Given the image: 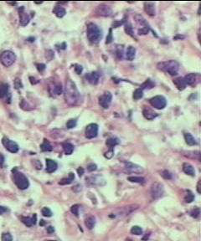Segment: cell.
I'll use <instances>...</instances> for the list:
<instances>
[{
	"label": "cell",
	"instance_id": "obj_49",
	"mask_svg": "<svg viewBox=\"0 0 201 241\" xmlns=\"http://www.w3.org/2000/svg\"><path fill=\"white\" fill-rule=\"evenodd\" d=\"M116 54H117V57L119 60H121L123 58V49H122V47L121 48H118Z\"/></svg>",
	"mask_w": 201,
	"mask_h": 241
},
{
	"label": "cell",
	"instance_id": "obj_21",
	"mask_svg": "<svg viewBox=\"0 0 201 241\" xmlns=\"http://www.w3.org/2000/svg\"><path fill=\"white\" fill-rule=\"evenodd\" d=\"M36 219H37L36 214H34L32 218H30V217H22V218H21L22 222H23L27 227H31V226L34 225V224H36Z\"/></svg>",
	"mask_w": 201,
	"mask_h": 241
},
{
	"label": "cell",
	"instance_id": "obj_44",
	"mask_svg": "<svg viewBox=\"0 0 201 241\" xmlns=\"http://www.w3.org/2000/svg\"><path fill=\"white\" fill-rule=\"evenodd\" d=\"M76 126V119H71V120H69L68 122H67V123H66V127H67L68 129L74 128Z\"/></svg>",
	"mask_w": 201,
	"mask_h": 241
},
{
	"label": "cell",
	"instance_id": "obj_41",
	"mask_svg": "<svg viewBox=\"0 0 201 241\" xmlns=\"http://www.w3.org/2000/svg\"><path fill=\"white\" fill-rule=\"evenodd\" d=\"M79 209H80V205L79 204H74L71 208V211L75 216L78 217L79 216Z\"/></svg>",
	"mask_w": 201,
	"mask_h": 241
},
{
	"label": "cell",
	"instance_id": "obj_1",
	"mask_svg": "<svg viewBox=\"0 0 201 241\" xmlns=\"http://www.w3.org/2000/svg\"><path fill=\"white\" fill-rule=\"evenodd\" d=\"M64 100L69 106H76L80 101V92L76 87V84L71 80H68L65 84V88L64 91Z\"/></svg>",
	"mask_w": 201,
	"mask_h": 241
},
{
	"label": "cell",
	"instance_id": "obj_19",
	"mask_svg": "<svg viewBox=\"0 0 201 241\" xmlns=\"http://www.w3.org/2000/svg\"><path fill=\"white\" fill-rule=\"evenodd\" d=\"M58 168V164L56 162H55L52 159H46V172L48 173H52V172L56 171Z\"/></svg>",
	"mask_w": 201,
	"mask_h": 241
},
{
	"label": "cell",
	"instance_id": "obj_7",
	"mask_svg": "<svg viewBox=\"0 0 201 241\" xmlns=\"http://www.w3.org/2000/svg\"><path fill=\"white\" fill-rule=\"evenodd\" d=\"M149 102L152 105V107L158 109V110L163 109L167 105V100L165 99V97H163V96H154V97H152V98L150 99Z\"/></svg>",
	"mask_w": 201,
	"mask_h": 241
},
{
	"label": "cell",
	"instance_id": "obj_62",
	"mask_svg": "<svg viewBox=\"0 0 201 241\" xmlns=\"http://www.w3.org/2000/svg\"><path fill=\"white\" fill-rule=\"evenodd\" d=\"M174 39H184V36H183V35H177L176 37H174Z\"/></svg>",
	"mask_w": 201,
	"mask_h": 241
},
{
	"label": "cell",
	"instance_id": "obj_10",
	"mask_svg": "<svg viewBox=\"0 0 201 241\" xmlns=\"http://www.w3.org/2000/svg\"><path fill=\"white\" fill-rule=\"evenodd\" d=\"M124 171L126 172H128V173H142L143 172L144 169L141 166L133 162H124Z\"/></svg>",
	"mask_w": 201,
	"mask_h": 241
},
{
	"label": "cell",
	"instance_id": "obj_24",
	"mask_svg": "<svg viewBox=\"0 0 201 241\" xmlns=\"http://www.w3.org/2000/svg\"><path fill=\"white\" fill-rule=\"evenodd\" d=\"M174 84L175 85V86L179 91H184L186 88L185 81H184V78H182V77L175 78L174 80Z\"/></svg>",
	"mask_w": 201,
	"mask_h": 241
},
{
	"label": "cell",
	"instance_id": "obj_38",
	"mask_svg": "<svg viewBox=\"0 0 201 241\" xmlns=\"http://www.w3.org/2000/svg\"><path fill=\"white\" fill-rule=\"evenodd\" d=\"M124 29H125V32L128 35H130V36H132L133 38H135V36H134V34H133V27H132V25L130 24V23H127L125 24V27H124Z\"/></svg>",
	"mask_w": 201,
	"mask_h": 241
},
{
	"label": "cell",
	"instance_id": "obj_54",
	"mask_svg": "<svg viewBox=\"0 0 201 241\" xmlns=\"http://www.w3.org/2000/svg\"><path fill=\"white\" fill-rule=\"evenodd\" d=\"M75 70H76V72L77 73L78 75H80L81 72H82V70H83V68H82V66L80 65H75Z\"/></svg>",
	"mask_w": 201,
	"mask_h": 241
},
{
	"label": "cell",
	"instance_id": "obj_25",
	"mask_svg": "<svg viewBox=\"0 0 201 241\" xmlns=\"http://www.w3.org/2000/svg\"><path fill=\"white\" fill-rule=\"evenodd\" d=\"M183 171L190 176H195V171H194L193 167L188 162H185L183 164Z\"/></svg>",
	"mask_w": 201,
	"mask_h": 241
},
{
	"label": "cell",
	"instance_id": "obj_53",
	"mask_svg": "<svg viewBox=\"0 0 201 241\" xmlns=\"http://www.w3.org/2000/svg\"><path fill=\"white\" fill-rule=\"evenodd\" d=\"M113 154H114V152H113V149H110V151H108L107 153H105V157H106L107 159H111V157H113Z\"/></svg>",
	"mask_w": 201,
	"mask_h": 241
},
{
	"label": "cell",
	"instance_id": "obj_45",
	"mask_svg": "<svg viewBox=\"0 0 201 241\" xmlns=\"http://www.w3.org/2000/svg\"><path fill=\"white\" fill-rule=\"evenodd\" d=\"M149 32V27H144V28H139L137 30V34L139 35H145L148 34Z\"/></svg>",
	"mask_w": 201,
	"mask_h": 241
},
{
	"label": "cell",
	"instance_id": "obj_18",
	"mask_svg": "<svg viewBox=\"0 0 201 241\" xmlns=\"http://www.w3.org/2000/svg\"><path fill=\"white\" fill-rule=\"evenodd\" d=\"M85 78L91 85H97L99 82V79H100V76L97 72H91L86 74Z\"/></svg>",
	"mask_w": 201,
	"mask_h": 241
},
{
	"label": "cell",
	"instance_id": "obj_17",
	"mask_svg": "<svg viewBox=\"0 0 201 241\" xmlns=\"http://www.w3.org/2000/svg\"><path fill=\"white\" fill-rule=\"evenodd\" d=\"M104 182L105 180L102 179V178L100 176H91L90 178H86V183H87L89 185H91V186H102V185H104V184H102V182Z\"/></svg>",
	"mask_w": 201,
	"mask_h": 241
},
{
	"label": "cell",
	"instance_id": "obj_40",
	"mask_svg": "<svg viewBox=\"0 0 201 241\" xmlns=\"http://www.w3.org/2000/svg\"><path fill=\"white\" fill-rule=\"evenodd\" d=\"M131 233L135 235H141L143 233V230L139 226H133L131 230Z\"/></svg>",
	"mask_w": 201,
	"mask_h": 241
},
{
	"label": "cell",
	"instance_id": "obj_58",
	"mask_svg": "<svg viewBox=\"0 0 201 241\" xmlns=\"http://www.w3.org/2000/svg\"><path fill=\"white\" fill-rule=\"evenodd\" d=\"M4 161H5V159H4V155H3L2 153H0V166H1V167L4 166Z\"/></svg>",
	"mask_w": 201,
	"mask_h": 241
},
{
	"label": "cell",
	"instance_id": "obj_15",
	"mask_svg": "<svg viewBox=\"0 0 201 241\" xmlns=\"http://www.w3.org/2000/svg\"><path fill=\"white\" fill-rule=\"evenodd\" d=\"M184 80L185 81L186 85H190V86H194L199 82V76L197 74H193V73H190L186 75Z\"/></svg>",
	"mask_w": 201,
	"mask_h": 241
},
{
	"label": "cell",
	"instance_id": "obj_36",
	"mask_svg": "<svg viewBox=\"0 0 201 241\" xmlns=\"http://www.w3.org/2000/svg\"><path fill=\"white\" fill-rule=\"evenodd\" d=\"M40 148H41L43 152H50V151L53 150L52 146L50 145V143L47 140H45V142L40 145Z\"/></svg>",
	"mask_w": 201,
	"mask_h": 241
},
{
	"label": "cell",
	"instance_id": "obj_8",
	"mask_svg": "<svg viewBox=\"0 0 201 241\" xmlns=\"http://www.w3.org/2000/svg\"><path fill=\"white\" fill-rule=\"evenodd\" d=\"M2 143H3V145L4 146V147L8 150V152H10V153H16L19 152V145H18L15 142H14V141L10 140L9 138L4 137L2 139Z\"/></svg>",
	"mask_w": 201,
	"mask_h": 241
},
{
	"label": "cell",
	"instance_id": "obj_60",
	"mask_svg": "<svg viewBox=\"0 0 201 241\" xmlns=\"http://www.w3.org/2000/svg\"><path fill=\"white\" fill-rule=\"evenodd\" d=\"M47 232L49 233H54V232H55V229H54V227H52V226H49V227L47 228Z\"/></svg>",
	"mask_w": 201,
	"mask_h": 241
},
{
	"label": "cell",
	"instance_id": "obj_46",
	"mask_svg": "<svg viewBox=\"0 0 201 241\" xmlns=\"http://www.w3.org/2000/svg\"><path fill=\"white\" fill-rule=\"evenodd\" d=\"M199 214H200V209H199V208H195L193 210H192L190 212L191 217H193V218H197L199 216Z\"/></svg>",
	"mask_w": 201,
	"mask_h": 241
},
{
	"label": "cell",
	"instance_id": "obj_16",
	"mask_svg": "<svg viewBox=\"0 0 201 241\" xmlns=\"http://www.w3.org/2000/svg\"><path fill=\"white\" fill-rule=\"evenodd\" d=\"M19 23L21 26H26L30 21V17L24 11V7L22 6L19 8Z\"/></svg>",
	"mask_w": 201,
	"mask_h": 241
},
{
	"label": "cell",
	"instance_id": "obj_37",
	"mask_svg": "<svg viewBox=\"0 0 201 241\" xmlns=\"http://www.w3.org/2000/svg\"><path fill=\"white\" fill-rule=\"evenodd\" d=\"M155 86V83L152 80L148 79L145 81L143 84L142 85V90L143 89H152Z\"/></svg>",
	"mask_w": 201,
	"mask_h": 241
},
{
	"label": "cell",
	"instance_id": "obj_9",
	"mask_svg": "<svg viewBox=\"0 0 201 241\" xmlns=\"http://www.w3.org/2000/svg\"><path fill=\"white\" fill-rule=\"evenodd\" d=\"M111 100H112V95L111 94V92H105L103 95L99 97V105L104 109H108L111 103Z\"/></svg>",
	"mask_w": 201,
	"mask_h": 241
},
{
	"label": "cell",
	"instance_id": "obj_64",
	"mask_svg": "<svg viewBox=\"0 0 201 241\" xmlns=\"http://www.w3.org/2000/svg\"><path fill=\"white\" fill-rule=\"evenodd\" d=\"M49 241H55V240H49Z\"/></svg>",
	"mask_w": 201,
	"mask_h": 241
},
{
	"label": "cell",
	"instance_id": "obj_32",
	"mask_svg": "<svg viewBox=\"0 0 201 241\" xmlns=\"http://www.w3.org/2000/svg\"><path fill=\"white\" fill-rule=\"evenodd\" d=\"M184 139H185L186 143L189 146H193L197 144L196 140L190 133H184Z\"/></svg>",
	"mask_w": 201,
	"mask_h": 241
},
{
	"label": "cell",
	"instance_id": "obj_12",
	"mask_svg": "<svg viewBox=\"0 0 201 241\" xmlns=\"http://www.w3.org/2000/svg\"><path fill=\"white\" fill-rule=\"evenodd\" d=\"M86 137L88 139H92L97 137L98 135V126L96 123H91L89 124L86 128Z\"/></svg>",
	"mask_w": 201,
	"mask_h": 241
},
{
	"label": "cell",
	"instance_id": "obj_31",
	"mask_svg": "<svg viewBox=\"0 0 201 241\" xmlns=\"http://www.w3.org/2000/svg\"><path fill=\"white\" fill-rule=\"evenodd\" d=\"M75 179V175L73 172H70L69 173L68 178H62L61 180V182L59 183V184L61 185H66V184H70L72 183L73 181Z\"/></svg>",
	"mask_w": 201,
	"mask_h": 241
},
{
	"label": "cell",
	"instance_id": "obj_35",
	"mask_svg": "<svg viewBox=\"0 0 201 241\" xmlns=\"http://www.w3.org/2000/svg\"><path fill=\"white\" fill-rule=\"evenodd\" d=\"M106 144L110 147L111 149H112L115 146H117L119 144V140H118L117 137H111L106 140Z\"/></svg>",
	"mask_w": 201,
	"mask_h": 241
},
{
	"label": "cell",
	"instance_id": "obj_47",
	"mask_svg": "<svg viewBox=\"0 0 201 241\" xmlns=\"http://www.w3.org/2000/svg\"><path fill=\"white\" fill-rule=\"evenodd\" d=\"M2 241H13L12 235L9 233H4L2 234Z\"/></svg>",
	"mask_w": 201,
	"mask_h": 241
},
{
	"label": "cell",
	"instance_id": "obj_52",
	"mask_svg": "<svg viewBox=\"0 0 201 241\" xmlns=\"http://www.w3.org/2000/svg\"><path fill=\"white\" fill-rule=\"evenodd\" d=\"M124 23H125V19H122L121 21H114V23H112V26H113V28H118V27L123 24Z\"/></svg>",
	"mask_w": 201,
	"mask_h": 241
},
{
	"label": "cell",
	"instance_id": "obj_39",
	"mask_svg": "<svg viewBox=\"0 0 201 241\" xmlns=\"http://www.w3.org/2000/svg\"><path fill=\"white\" fill-rule=\"evenodd\" d=\"M143 96V91L142 89H137L133 93V99L134 100H139Z\"/></svg>",
	"mask_w": 201,
	"mask_h": 241
},
{
	"label": "cell",
	"instance_id": "obj_33",
	"mask_svg": "<svg viewBox=\"0 0 201 241\" xmlns=\"http://www.w3.org/2000/svg\"><path fill=\"white\" fill-rule=\"evenodd\" d=\"M184 155L185 157H190V158H195L198 161H200V153L199 152H193V151L190 152L189 151V152H184Z\"/></svg>",
	"mask_w": 201,
	"mask_h": 241
},
{
	"label": "cell",
	"instance_id": "obj_11",
	"mask_svg": "<svg viewBox=\"0 0 201 241\" xmlns=\"http://www.w3.org/2000/svg\"><path fill=\"white\" fill-rule=\"evenodd\" d=\"M96 14L102 17H111L113 14L112 9L106 4H101L96 8Z\"/></svg>",
	"mask_w": 201,
	"mask_h": 241
},
{
	"label": "cell",
	"instance_id": "obj_34",
	"mask_svg": "<svg viewBox=\"0 0 201 241\" xmlns=\"http://www.w3.org/2000/svg\"><path fill=\"white\" fill-rule=\"evenodd\" d=\"M127 180L132 182V183H137V184H144L145 178L143 177H137V176H131L127 178Z\"/></svg>",
	"mask_w": 201,
	"mask_h": 241
},
{
	"label": "cell",
	"instance_id": "obj_51",
	"mask_svg": "<svg viewBox=\"0 0 201 241\" xmlns=\"http://www.w3.org/2000/svg\"><path fill=\"white\" fill-rule=\"evenodd\" d=\"M97 169V166L94 163H91L87 166V170L89 172H93V171H96Z\"/></svg>",
	"mask_w": 201,
	"mask_h": 241
},
{
	"label": "cell",
	"instance_id": "obj_29",
	"mask_svg": "<svg viewBox=\"0 0 201 241\" xmlns=\"http://www.w3.org/2000/svg\"><path fill=\"white\" fill-rule=\"evenodd\" d=\"M62 147H63V149L64 151V153L66 155H71L72 154L73 151H74V146L70 143V142H64L62 144Z\"/></svg>",
	"mask_w": 201,
	"mask_h": 241
},
{
	"label": "cell",
	"instance_id": "obj_61",
	"mask_svg": "<svg viewBox=\"0 0 201 241\" xmlns=\"http://www.w3.org/2000/svg\"><path fill=\"white\" fill-rule=\"evenodd\" d=\"M197 191H198V193H201V190H200V180H199V182H198Z\"/></svg>",
	"mask_w": 201,
	"mask_h": 241
},
{
	"label": "cell",
	"instance_id": "obj_27",
	"mask_svg": "<svg viewBox=\"0 0 201 241\" xmlns=\"http://www.w3.org/2000/svg\"><path fill=\"white\" fill-rule=\"evenodd\" d=\"M96 224V219L93 216H89L85 219V225L88 230H92Z\"/></svg>",
	"mask_w": 201,
	"mask_h": 241
},
{
	"label": "cell",
	"instance_id": "obj_6",
	"mask_svg": "<svg viewBox=\"0 0 201 241\" xmlns=\"http://www.w3.org/2000/svg\"><path fill=\"white\" fill-rule=\"evenodd\" d=\"M164 194V188L163 184L159 183H154L151 186V196L152 199H159Z\"/></svg>",
	"mask_w": 201,
	"mask_h": 241
},
{
	"label": "cell",
	"instance_id": "obj_42",
	"mask_svg": "<svg viewBox=\"0 0 201 241\" xmlns=\"http://www.w3.org/2000/svg\"><path fill=\"white\" fill-rule=\"evenodd\" d=\"M41 213L45 217H51V216H52V212H51V210L49 209V208H47V207H45V208L42 209Z\"/></svg>",
	"mask_w": 201,
	"mask_h": 241
},
{
	"label": "cell",
	"instance_id": "obj_63",
	"mask_svg": "<svg viewBox=\"0 0 201 241\" xmlns=\"http://www.w3.org/2000/svg\"><path fill=\"white\" fill-rule=\"evenodd\" d=\"M40 225H44L45 224V222H44V220H41V222H40V224H39Z\"/></svg>",
	"mask_w": 201,
	"mask_h": 241
},
{
	"label": "cell",
	"instance_id": "obj_22",
	"mask_svg": "<svg viewBox=\"0 0 201 241\" xmlns=\"http://www.w3.org/2000/svg\"><path fill=\"white\" fill-rule=\"evenodd\" d=\"M135 56H136V49L133 46H128L126 51V59L129 61H132L134 60Z\"/></svg>",
	"mask_w": 201,
	"mask_h": 241
},
{
	"label": "cell",
	"instance_id": "obj_43",
	"mask_svg": "<svg viewBox=\"0 0 201 241\" xmlns=\"http://www.w3.org/2000/svg\"><path fill=\"white\" fill-rule=\"evenodd\" d=\"M193 199H194V196H193V194L192 193H188L187 194L185 195V197H184V201H185L186 203H191V202H193Z\"/></svg>",
	"mask_w": 201,
	"mask_h": 241
},
{
	"label": "cell",
	"instance_id": "obj_30",
	"mask_svg": "<svg viewBox=\"0 0 201 241\" xmlns=\"http://www.w3.org/2000/svg\"><path fill=\"white\" fill-rule=\"evenodd\" d=\"M8 95V85L3 83L0 85V98H4Z\"/></svg>",
	"mask_w": 201,
	"mask_h": 241
},
{
	"label": "cell",
	"instance_id": "obj_26",
	"mask_svg": "<svg viewBox=\"0 0 201 241\" xmlns=\"http://www.w3.org/2000/svg\"><path fill=\"white\" fill-rule=\"evenodd\" d=\"M53 13L57 16V17H58V18H62V17H64V16L65 15L66 11H65V9H64L63 7L56 5V6L54 7Z\"/></svg>",
	"mask_w": 201,
	"mask_h": 241
},
{
	"label": "cell",
	"instance_id": "obj_13",
	"mask_svg": "<svg viewBox=\"0 0 201 241\" xmlns=\"http://www.w3.org/2000/svg\"><path fill=\"white\" fill-rule=\"evenodd\" d=\"M49 93L51 96H60L63 92V87L62 85L59 82H55V83H51L49 85Z\"/></svg>",
	"mask_w": 201,
	"mask_h": 241
},
{
	"label": "cell",
	"instance_id": "obj_3",
	"mask_svg": "<svg viewBox=\"0 0 201 241\" xmlns=\"http://www.w3.org/2000/svg\"><path fill=\"white\" fill-rule=\"evenodd\" d=\"M157 66H158V69L163 72L169 74L170 76L178 75V70H179V64L176 60H173L159 62Z\"/></svg>",
	"mask_w": 201,
	"mask_h": 241
},
{
	"label": "cell",
	"instance_id": "obj_23",
	"mask_svg": "<svg viewBox=\"0 0 201 241\" xmlns=\"http://www.w3.org/2000/svg\"><path fill=\"white\" fill-rule=\"evenodd\" d=\"M143 114L145 118L148 120H152V119L156 118L158 116V113H156L154 111L149 109V108H144L143 111Z\"/></svg>",
	"mask_w": 201,
	"mask_h": 241
},
{
	"label": "cell",
	"instance_id": "obj_48",
	"mask_svg": "<svg viewBox=\"0 0 201 241\" xmlns=\"http://www.w3.org/2000/svg\"><path fill=\"white\" fill-rule=\"evenodd\" d=\"M161 176L163 177L164 179H172V174L167 170H164L163 172H162Z\"/></svg>",
	"mask_w": 201,
	"mask_h": 241
},
{
	"label": "cell",
	"instance_id": "obj_28",
	"mask_svg": "<svg viewBox=\"0 0 201 241\" xmlns=\"http://www.w3.org/2000/svg\"><path fill=\"white\" fill-rule=\"evenodd\" d=\"M134 18H135V20H136L137 23L139 25V26H141V28L148 27V23L146 22L145 19L142 15H140V14H136Z\"/></svg>",
	"mask_w": 201,
	"mask_h": 241
},
{
	"label": "cell",
	"instance_id": "obj_57",
	"mask_svg": "<svg viewBox=\"0 0 201 241\" xmlns=\"http://www.w3.org/2000/svg\"><path fill=\"white\" fill-rule=\"evenodd\" d=\"M77 172H78V175H79L80 177H81L84 174L85 170H84L83 168H79L77 169Z\"/></svg>",
	"mask_w": 201,
	"mask_h": 241
},
{
	"label": "cell",
	"instance_id": "obj_50",
	"mask_svg": "<svg viewBox=\"0 0 201 241\" xmlns=\"http://www.w3.org/2000/svg\"><path fill=\"white\" fill-rule=\"evenodd\" d=\"M14 86H15L16 89H21L23 87V84L19 78H16L15 80H14Z\"/></svg>",
	"mask_w": 201,
	"mask_h": 241
},
{
	"label": "cell",
	"instance_id": "obj_55",
	"mask_svg": "<svg viewBox=\"0 0 201 241\" xmlns=\"http://www.w3.org/2000/svg\"><path fill=\"white\" fill-rule=\"evenodd\" d=\"M112 42V34H111V29H110L109 30V35L106 37V44H110Z\"/></svg>",
	"mask_w": 201,
	"mask_h": 241
},
{
	"label": "cell",
	"instance_id": "obj_4",
	"mask_svg": "<svg viewBox=\"0 0 201 241\" xmlns=\"http://www.w3.org/2000/svg\"><path fill=\"white\" fill-rule=\"evenodd\" d=\"M14 181L16 186L21 190L27 189L30 186V182L27 178V177L22 172H15L14 173Z\"/></svg>",
	"mask_w": 201,
	"mask_h": 241
},
{
	"label": "cell",
	"instance_id": "obj_59",
	"mask_svg": "<svg viewBox=\"0 0 201 241\" xmlns=\"http://www.w3.org/2000/svg\"><path fill=\"white\" fill-rule=\"evenodd\" d=\"M8 211V209L7 208H5V207H3V206H0V214H4L5 212H7Z\"/></svg>",
	"mask_w": 201,
	"mask_h": 241
},
{
	"label": "cell",
	"instance_id": "obj_56",
	"mask_svg": "<svg viewBox=\"0 0 201 241\" xmlns=\"http://www.w3.org/2000/svg\"><path fill=\"white\" fill-rule=\"evenodd\" d=\"M36 67H37V70L39 72H43L46 70V65L45 64H37Z\"/></svg>",
	"mask_w": 201,
	"mask_h": 241
},
{
	"label": "cell",
	"instance_id": "obj_2",
	"mask_svg": "<svg viewBox=\"0 0 201 241\" xmlns=\"http://www.w3.org/2000/svg\"><path fill=\"white\" fill-rule=\"evenodd\" d=\"M86 35H87L89 41L94 45L98 44L102 38V32L101 30V29L93 23H90L87 24Z\"/></svg>",
	"mask_w": 201,
	"mask_h": 241
},
{
	"label": "cell",
	"instance_id": "obj_14",
	"mask_svg": "<svg viewBox=\"0 0 201 241\" xmlns=\"http://www.w3.org/2000/svg\"><path fill=\"white\" fill-rule=\"evenodd\" d=\"M138 205H137V204H133V205H129V206H127V207H122V208H121L120 209H118V212L116 213V214H114V217L116 216V215H118V216H127V215H128V214H130L131 213H133V211L136 210V209H138Z\"/></svg>",
	"mask_w": 201,
	"mask_h": 241
},
{
	"label": "cell",
	"instance_id": "obj_5",
	"mask_svg": "<svg viewBox=\"0 0 201 241\" xmlns=\"http://www.w3.org/2000/svg\"><path fill=\"white\" fill-rule=\"evenodd\" d=\"M16 60V55L11 50H5L0 54V62L5 67L11 66Z\"/></svg>",
	"mask_w": 201,
	"mask_h": 241
},
{
	"label": "cell",
	"instance_id": "obj_20",
	"mask_svg": "<svg viewBox=\"0 0 201 241\" xmlns=\"http://www.w3.org/2000/svg\"><path fill=\"white\" fill-rule=\"evenodd\" d=\"M144 11L149 16H154L156 14L155 5L152 2H145L144 3Z\"/></svg>",
	"mask_w": 201,
	"mask_h": 241
}]
</instances>
